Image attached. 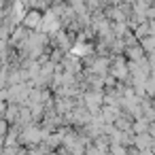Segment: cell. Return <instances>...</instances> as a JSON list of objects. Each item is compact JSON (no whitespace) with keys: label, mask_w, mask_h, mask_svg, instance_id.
<instances>
[{"label":"cell","mask_w":155,"mask_h":155,"mask_svg":"<svg viewBox=\"0 0 155 155\" xmlns=\"http://www.w3.org/2000/svg\"><path fill=\"white\" fill-rule=\"evenodd\" d=\"M24 24L28 26V28H38V24H43V17H41V13H28L26 15V19H24Z\"/></svg>","instance_id":"obj_1"}]
</instances>
